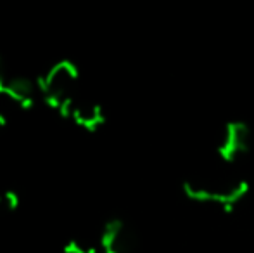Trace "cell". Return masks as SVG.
Here are the masks:
<instances>
[{
    "mask_svg": "<svg viewBox=\"0 0 254 253\" xmlns=\"http://www.w3.org/2000/svg\"><path fill=\"white\" fill-rule=\"evenodd\" d=\"M184 191L195 201L216 203L230 210L249 191V184L242 179H221V177H197L184 182Z\"/></svg>",
    "mask_w": 254,
    "mask_h": 253,
    "instance_id": "6da1fadb",
    "label": "cell"
},
{
    "mask_svg": "<svg viewBox=\"0 0 254 253\" xmlns=\"http://www.w3.org/2000/svg\"><path fill=\"white\" fill-rule=\"evenodd\" d=\"M78 68L71 61L56 63L45 75L38 78V87L42 90L45 102L59 109L66 101L73 99V90L78 82Z\"/></svg>",
    "mask_w": 254,
    "mask_h": 253,
    "instance_id": "7a4b0ae2",
    "label": "cell"
},
{
    "mask_svg": "<svg viewBox=\"0 0 254 253\" xmlns=\"http://www.w3.org/2000/svg\"><path fill=\"white\" fill-rule=\"evenodd\" d=\"M214 148L225 162H237L251 149V130L242 122L225 123L218 134Z\"/></svg>",
    "mask_w": 254,
    "mask_h": 253,
    "instance_id": "3957f363",
    "label": "cell"
},
{
    "mask_svg": "<svg viewBox=\"0 0 254 253\" xmlns=\"http://www.w3.org/2000/svg\"><path fill=\"white\" fill-rule=\"evenodd\" d=\"M101 247L104 253H131L137 247V236L125 220L113 219L104 226Z\"/></svg>",
    "mask_w": 254,
    "mask_h": 253,
    "instance_id": "277c9868",
    "label": "cell"
},
{
    "mask_svg": "<svg viewBox=\"0 0 254 253\" xmlns=\"http://www.w3.org/2000/svg\"><path fill=\"white\" fill-rule=\"evenodd\" d=\"M59 113L66 118H73L74 123L87 130L94 132L106 122L102 108L94 101H78V99H69L59 108Z\"/></svg>",
    "mask_w": 254,
    "mask_h": 253,
    "instance_id": "5b68a950",
    "label": "cell"
},
{
    "mask_svg": "<svg viewBox=\"0 0 254 253\" xmlns=\"http://www.w3.org/2000/svg\"><path fill=\"white\" fill-rule=\"evenodd\" d=\"M3 94L24 109H30L35 106V84L26 77H7L3 85Z\"/></svg>",
    "mask_w": 254,
    "mask_h": 253,
    "instance_id": "8992f818",
    "label": "cell"
},
{
    "mask_svg": "<svg viewBox=\"0 0 254 253\" xmlns=\"http://www.w3.org/2000/svg\"><path fill=\"white\" fill-rule=\"evenodd\" d=\"M19 206V196L16 194L14 191H5L0 192V208L3 210H16Z\"/></svg>",
    "mask_w": 254,
    "mask_h": 253,
    "instance_id": "52a82bcc",
    "label": "cell"
},
{
    "mask_svg": "<svg viewBox=\"0 0 254 253\" xmlns=\"http://www.w3.org/2000/svg\"><path fill=\"white\" fill-rule=\"evenodd\" d=\"M64 253H95V248L87 247V245H83L81 241L71 240L69 243L64 247Z\"/></svg>",
    "mask_w": 254,
    "mask_h": 253,
    "instance_id": "ba28073f",
    "label": "cell"
},
{
    "mask_svg": "<svg viewBox=\"0 0 254 253\" xmlns=\"http://www.w3.org/2000/svg\"><path fill=\"white\" fill-rule=\"evenodd\" d=\"M5 68H3V61L2 58H0V94H3V85H5Z\"/></svg>",
    "mask_w": 254,
    "mask_h": 253,
    "instance_id": "9c48e42d",
    "label": "cell"
},
{
    "mask_svg": "<svg viewBox=\"0 0 254 253\" xmlns=\"http://www.w3.org/2000/svg\"><path fill=\"white\" fill-rule=\"evenodd\" d=\"M5 122H7L5 115H3V113H0V125H5Z\"/></svg>",
    "mask_w": 254,
    "mask_h": 253,
    "instance_id": "30bf717a",
    "label": "cell"
}]
</instances>
